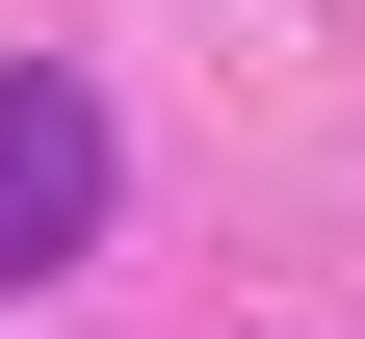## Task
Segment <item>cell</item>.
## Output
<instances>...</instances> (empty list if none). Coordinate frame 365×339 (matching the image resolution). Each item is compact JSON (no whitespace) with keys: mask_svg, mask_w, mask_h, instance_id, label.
Here are the masks:
<instances>
[{"mask_svg":"<svg viewBox=\"0 0 365 339\" xmlns=\"http://www.w3.org/2000/svg\"><path fill=\"white\" fill-rule=\"evenodd\" d=\"M78 235H105V105H78V79H26V53H0V287H53Z\"/></svg>","mask_w":365,"mask_h":339,"instance_id":"1","label":"cell"}]
</instances>
